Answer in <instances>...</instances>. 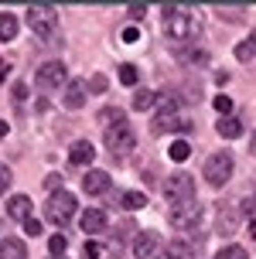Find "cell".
Masks as SVG:
<instances>
[{
  "label": "cell",
  "mask_w": 256,
  "mask_h": 259,
  "mask_svg": "<svg viewBox=\"0 0 256 259\" xmlns=\"http://www.w3.org/2000/svg\"><path fill=\"white\" fill-rule=\"evenodd\" d=\"M178 109H181V99L174 92H161V96H157V113H154V119H151L154 137L171 133V130H181V133L192 130V119H178Z\"/></svg>",
  "instance_id": "1"
},
{
  "label": "cell",
  "mask_w": 256,
  "mask_h": 259,
  "mask_svg": "<svg viewBox=\"0 0 256 259\" xmlns=\"http://www.w3.org/2000/svg\"><path fill=\"white\" fill-rule=\"evenodd\" d=\"M164 34L174 38V41L195 38V34H198V17H195L192 7H181V4L164 7Z\"/></svg>",
  "instance_id": "2"
},
{
  "label": "cell",
  "mask_w": 256,
  "mask_h": 259,
  "mask_svg": "<svg viewBox=\"0 0 256 259\" xmlns=\"http://www.w3.org/2000/svg\"><path fill=\"white\" fill-rule=\"evenodd\" d=\"M27 24L41 41H51L58 34V11L51 4H31L27 7Z\"/></svg>",
  "instance_id": "3"
},
{
  "label": "cell",
  "mask_w": 256,
  "mask_h": 259,
  "mask_svg": "<svg viewBox=\"0 0 256 259\" xmlns=\"http://www.w3.org/2000/svg\"><path fill=\"white\" fill-rule=\"evenodd\" d=\"M72 215H76V194L68 191H51L48 201H45V219L51 222V225H68L72 222Z\"/></svg>",
  "instance_id": "4"
},
{
  "label": "cell",
  "mask_w": 256,
  "mask_h": 259,
  "mask_svg": "<svg viewBox=\"0 0 256 259\" xmlns=\"http://www.w3.org/2000/svg\"><path fill=\"white\" fill-rule=\"evenodd\" d=\"M164 198H167L174 208L195 201V178H192V174H185V170L171 174V178L164 181Z\"/></svg>",
  "instance_id": "5"
},
{
  "label": "cell",
  "mask_w": 256,
  "mask_h": 259,
  "mask_svg": "<svg viewBox=\"0 0 256 259\" xmlns=\"http://www.w3.org/2000/svg\"><path fill=\"white\" fill-rule=\"evenodd\" d=\"M137 147V133H133V126L130 123H113V126L106 130V150L109 154H130Z\"/></svg>",
  "instance_id": "6"
},
{
  "label": "cell",
  "mask_w": 256,
  "mask_h": 259,
  "mask_svg": "<svg viewBox=\"0 0 256 259\" xmlns=\"http://www.w3.org/2000/svg\"><path fill=\"white\" fill-rule=\"evenodd\" d=\"M232 178V154H212L208 160H205V181L215 184V188H222V184Z\"/></svg>",
  "instance_id": "7"
},
{
  "label": "cell",
  "mask_w": 256,
  "mask_h": 259,
  "mask_svg": "<svg viewBox=\"0 0 256 259\" xmlns=\"http://www.w3.org/2000/svg\"><path fill=\"white\" fill-rule=\"evenodd\" d=\"M38 89L41 92H51V89H62V85H68V72H65L62 62H45L38 68Z\"/></svg>",
  "instance_id": "8"
},
{
  "label": "cell",
  "mask_w": 256,
  "mask_h": 259,
  "mask_svg": "<svg viewBox=\"0 0 256 259\" xmlns=\"http://www.w3.org/2000/svg\"><path fill=\"white\" fill-rule=\"evenodd\" d=\"M167 222L178 229V232H188V229H198V222H202V205L198 201H188V205H178L171 208V215Z\"/></svg>",
  "instance_id": "9"
},
{
  "label": "cell",
  "mask_w": 256,
  "mask_h": 259,
  "mask_svg": "<svg viewBox=\"0 0 256 259\" xmlns=\"http://www.w3.org/2000/svg\"><path fill=\"white\" fill-rule=\"evenodd\" d=\"M161 252V235L157 232H140L133 239V256L137 259H154Z\"/></svg>",
  "instance_id": "10"
},
{
  "label": "cell",
  "mask_w": 256,
  "mask_h": 259,
  "mask_svg": "<svg viewBox=\"0 0 256 259\" xmlns=\"http://www.w3.org/2000/svg\"><path fill=\"white\" fill-rule=\"evenodd\" d=\"M68 160H72L76 167H86V164L96 160V147H92L89 140H76L72 147H68Z\"/></svg>",
  "instance_id": "11"
},
{
  "label": "cell",
  "mask_w": 256,
  "mask_h": 259,
  "mask_svg": "<svg viewBox=\"0 0 256 259\" xmlns=\"http://www.w3.org/2000/svg\"><path fill=\"white\" fill-rule=\"evenodd\" d=\"M7 215L24 225V222L31 219V198H27V194H14L11 201H7Z\"/></svg>",
  "instance_id": "12"
},
{
  "label": "cell",
  "mask_w": 256,
  "mask_h": 259,
  "mask_svg": "<svg viewBox=\"0 0 256 259\" xmlns=\"http://www.w3.org/2000/svg\"><path fill=\"white\" fill-rule=\"evenodd\" d=\"M79 225H82V232H86V235L102 232V229H106V211H102V208H86V215L79 219Z\"/></svg>",
  "instance_id": "13"
},
{
  "label": "cell",
  "mask_w": 256,
  "mask_h": 259,
  "mask_svg": "<svg viewBox=\"0 0 256 259\" xmlns=\"http://www.w3.org/2000/svg\"><path fill=\"white\" fill-rule=\"evenodd\" d=\"M82 188H86L89 194H106L109 191V174H106V170H86Z\"/></svg>",
  "instance_id": "14"
},
{
  "label": "cell",
  "mask_w": 256,
  "mask_h": 259,
  "mask_svg": "<svg viewBox=\"0 0 256 259\" xmlns=\"http://www.w3.org/2000/svg\"><path fill=\"white\" fill-rule=\"evenodd\" d=\"M86 103V82L82 78H68V85H65V106L68 109H82Z\"/></svg>",
  "instance_id": "15"
},
{
  "label": "cell",
  "mask_w": 256,
  "mask_h": 259,
  "mask_svg": "<svg viewBox=\"0 0 256 259\" xmlns=\"http://www.w3.org/2000/svg\"><path fill=\"white\" fill-rule=\"evenodd\" d=\"M215 133H218V137H226V140H236V137H243V123H239L236 116H218Z\"/></svg>",
  "instance_id": "16"
},
{
  "label": "cell",
  "mask_w": 256,
  "mask_h": 259,
  "mask_svg": "<svg viewBox=\"0 0 256 259\" xmlns=\"http://www.w3.org/2000/svg\"><path fill=\"white\" fill-rule=\"evenodd\" d=\"M198 252V242H167L164 259H195Z\"/></svg>",
  "instance_id": "17"
},
{
  "label": "cell",
  "mask_w": 256,
  "mask_h": 259,
  "mask_svg": "<svg viewBox=\"0 0 256 259\" xmlns=\"http://www.w3.org/2000/svg\"><path fill=\"white\" fill-rule=\"evenodd\" d=\"M0 259H27V246L21 239H4L0 242Z\"/></svg>",
  "instance_id": "18"
},
{
  "label": "cell",
  "mask_w": 256,
  "mask_h": 259,
  "mask_svg": "<svg viewBox=\"0 0 256 259\" xmlns=\"http://www.w3.org/2000/svg\"><path fill=\"white\" fill-rule=\"evenodd\" d=\"M17 17L14 14H0V41H14L17 38Z\"/></svg>",
  "instance_id": "19"
},
{
  "label": "cell",
  "mask_w": 256,
  "mask_h": 259,
  "mask_svg": "<svg viewBox=\"0 0 256 259\" xmlns=\"http://www.w3.org/2000/svg\"><path fill=\"white\" fill-rule=\"evenodd\" d=\"M236 58H239V62H253V58H256V31L246 41L236 45Z\"/></svg>",
  "instance_id": "20"
},
{
  "label": "cell",
  "mask_w": 256,
  "mask_h": 259,
  "mask_svg": "<svg viewBox=\"0 0 256 259\" xmlns=\"http://www.w3.org/2000/svg\"><path fill=\"white\" fill-rule=\"evenodd\" d=\"M167 157H171V160H188V157H192V143L188 140H174L171 147H167Z\"/></svg>",
  "instance_id": "21"
},
{
  "label": "cell",
  "mask_w": 256,
  "mask_h": 259,
  "mask_svg": "<svg viewBox=\"0 0 256 259\" xmlns=\"http://www.w3.org/2000/svg\"><path fill=\"white\" fill-rule=\"evenodd\" d=\"M147 205V194L143 191H127L123 194V208H127V211H137V208H143Z\"/></svg>",
  "instance_id": "22"
},
{
  "label": "cell",
  "mask_w": 256,
  "mask_h": 259,
  "mask_svg": "<svg viewBox=\"0 0 256 259\" xmlns=\"http://www.w3.org/2000/svg\"><path fill=\"white\" fill-rule=\"evenodd\" d=\"M151 103H154V92L151 89H137L133 92V109H137V113H140V109H151Z\"/></svg>",
  "instance_id": "23"
},
{
  "label": "cell",
  "mask_w": 256,
  "mask_h": 259,
  "mask_svg": "<svg viewBox=\"0 0 256 259\" xmlns=\"http://www.w3.org/2000/svg\"><path fill=\"white\" fill-rule=\"evenodd\" d=\"M215 259H249V252L243 246H222L215 252Z\"/></svg>",
  "instance_id": "24"
},
{
  "label": "cell",
  "mask_w": 256,
  "mask_h": 259,
  "mask_svg": "<svg viewBox=\"0 0 256 259\" xmlns=\"http://www.w3.org/2000/svg\"><path fill=\"white\" fill-rule=\"evenodd\" d=\"M120 82H123V85H137V82H140L137 65H123V68H120Z\"/></svg>",
  "instance_id": "25"
},
{
  "label": "cell",
  "mask_w": 256,
  "mask_h": 259,
  "mask_svg": "<svg viewBox=\"0 0 256 259\" xmlns=\"http://www.w3.org/2000/svg\"><path fill=\"white\" fill-rule=\"evenodd\" d=\"M65 246H68V239H65V235H51V242H48L51 256H65Z\"/></svg>",
  "instance_id": "26"
},
{
  "label": "cell",
  "mask_w": 256,
  "mask_h": 259,
  "mask_svg": "<svg viewBox=\"0 0 256 259\" xmlns=\"http://www.w3.org/2000/svg\"><path fill=\"white\" fill-rule=\"evenodd\" d=\"M212 106L218 109V116H229V113H232V99H229V96H215Z\"/></svg>",
  "instance_id": "27"
},
{
  "label": "cell",
  "mask_w": 256,
  "mask_h": 259,
  "mask_svg": "<svg viewBox=\"0 0 256 259\" xmlns=\"http://www.w3.org/2000/svg\"><path fill=\"white\" fill-rule=\"evenodd\" d=\"M11 181H14V174H11V167L7 164H0V194L11 188Z\"/></svg>",
  "instance_id": "28"
},
{
  "label": "cell",
  "mask_w": 256,
  "mask_h": 259,
  "mask_svg": "<svg viewBox=\"0 0 256 259\" xmlns=\"http://www.w3.org/2000/svg\"><path fill=\"white\" fill-rule=\"evenodd\" d=\"M243 215H246L249 222H256V194H249V198L243 201Z\"/></svg>",
  "instance_id": "29"
},
{
  "label": "cell",
  "mask_w": 256,
  "mask_h": 259,
  "mask_svg": "<svg viewBox=\"0 0 256 259\" xmlns=\"http://www.w3.org/2000/svg\"><path fill=\"white\" fill-rule=\"evenodd\" d=\"M218 17H232V21H243V11H239V7H218Z\"/></svg>",
  "instance_id": "30"
},
{
  "label": "cell",
  "mask_w": 256,
  "mask_h": 259,
  "mask_svg": "<svg viewBox=\"0 0 256 259\" xmlns=\"http://www.w3.org/2000/svg\"><path fill=\"white\" fill-rule=\"evenodd\" d=\"M89 92H106V75H92L89 78Z\"/></svg>",
  "instance_id": "31"
},
{
  "label": "cell",
  "mask_w": 256,
  "mask_h": 259,
  "mask_svg": "<svg viewBox=\"0 0 256 259\" xmlns=\"http://www.w3.org/2000/svg\"><path fill=\"white\" fill-rule=\"evenodd\" d=\"M123 41H127V45H133V41H140V27H123Z\"/></svg>",
  "instance_id": "32"
},
{
  "label": "cell",
  "mask_w": 256,
  "mask_h": 259,
  "mask_svg": "<svg viewBox=\"0 0 256 259\" xmlns=\"http://www.w3.org/2000/svg\"><path fill=\"white\" fill-rule=\"evenodd\" d=\"M45 188H51V191H62V174H48V178H45Z\"/></svg>",
  "instance_id": "33"
},
{
  "label": "cell",
  "mask_w": 256,
  "mask_h": 259,
  "mask_svg": "<svg viewBox=\"0 0 256 259\" xmlns=\"http://www.w3.org/2000/svg\"><path fill=\"white\" fill-rule=\"evenodd\" d=\"M24 232H27V235H41V222H38V219H27V222H24Z\"/></svg>",
  "instance_id": "34"
},
{
  "label": "cell",
  "mask_w": 256,
  "mask_h": 259,
  "mask_svg": "<svg viewBox=\"0 0 256 259\" xmlns=\"http://www.w3.org/2000/svg\"><path fill=\"white\" fill-rule=\"evenodd\" d=\"M127 14H130V17H143V14H147V7H143V4H130Z\"/></svg>",
  "instance_id": "35"
},
{
  "label": "cell",
  "mask_w": 256,
  "mask_h": 259,
  "mask_svg": "<svg viewBox=\"0 0 256 259\" xmlns=\"http://www.w3.org/2000/svg\"><path fill=\"white\" fill-rule=\"evenodd\" d=\"M82 252H86L89 259H96V256L102 252V249H99V242H86V249H82Z\"/></svg>",
  "instance_id": "36"
},
{
  "label": "cell",
  "mask_w": 256,
  "mask_h": 259,
  "mask_svg": "<svg viewBox=\"0 0 256 259\" xmlns=\"http://www.w3.org/2000/svg\"><path fill=\"white\" fill-rule=\"evenodd\" d=\"M24 96H27V85H24V82H17V85H14V99H24Z\"/></svg>",
  "instance_id": "37"
},
{
  "label": "cell",
  "mask_w": 256,
  "mask_h": 259,
  "mask_svg": "<svg viewBox=\"0 0 256 259\" xmlns=\"http://www.w3.org/2000/svg\"><path fill=\"white\" fill-rule=\"evenodd\" d=\"M7 72H11V65H7V62H0V82H4V75H7Z\"/></svg>",
  "instance_id": "38"
},
{
  "label": "cell",
  "mask_w": 256,
  "mask_h": 259,
  "mask_svg": "<svg viewBox=\"0 0 256 259\" xmlns=\"http://www.w3.org/2000/svg\"><path fill=\"white\" fill-rule=\"evenodd\" d=\"M7 133H11V126H7V123H4V119H0V140H4V137H7Z\"/></svg>",
  "instance_id": "39"
},
{
  "label": "cell",
  "mask_w": 256,
  "mask_h": 259,
  "mask_svg": "<svg viewBox=\"0 0 256 259\" xmlns=\"http://www.w3.org/2000/svg\"><path fill=\"white\" fill-rule=\"evenodd\" d=\"M249 154L256 157V133H253V137H249Z\"/></svg>",
  "instance_id": "40"
},
{
  "label": "cell",
  "mask_w": 256,
  "mask_h": 259,
  "mask_svg": "<svg viewBox=\"0 0 256 259\" xmlns=\"http://www.w3.org/2000/svg\"><path fill=\"white\" fill-rule=\"evenodd\" d=\"M51 259H65V256H51Z\"/></svg>",
  "instance_id": "41"
}]
</instances>
